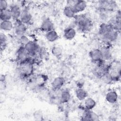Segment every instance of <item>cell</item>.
Here are the masks:
<instances>
[{
  "instance_id": "1",
  "label": "cell",
  "mask_w": 121,
  "mask_h": 121,
  "mask_svg": "<svg viewBox=\"0 0 121 121\" xmlns=\"http://www.w3.org/2000/svg\"><path fill=\"white\" fill-rule=\"evenodd\" d=\"M73 23L79 31L84 33L90 31L93 26L92 20L85 14H76L73 18Z\"/></svg>"
},
{
  "instance_id": "2",
  "label": "cell",
  "mask_w": 121,
  "mask_h": 121,
  "mask_svg": "<svg viewBox=\"0 0 121 121\" xmlns=\"http://www.w3.org/2000/svg\"><path fill=\"white\" fill-rule=\"evenodd\" d=\"M17 70L19 76L21 78H27L32 76L34 72V66L32 58L19 63Z\"/></svg>"
},
{
  "instance_id": "3",
  "label": "cell",
  "mask_w": 121,
  "mask_h": 121,
  "mask_svg": "<svg viewBox=\"0 0 121 121\" xmlns=\"http://www.w3.org/2000/svg\"><path fill=\"white\" fill-rule=\"evenodd\" d=\"M24 48L31 57L37 55L40 49V46L34 40H31L24 46Z\"/></svg>"
},
{
  "instance_id": "4",
  "label": "cell",
  "mask_w": 121,
  "mask_h": 121,
  "mask_svg": "<svg viewBox=\"0 0 121 121\" xmlns=\"http://www.w3.org/2000/svg\"><path fill=\"white\" fill-rule=\"evenodd\" d=\"M117 3L113 0H100L98 1V9H104L111 13L117 8Z\"/></svg>"
},
{
  "instance_id": "5",
  "label": "cell",
  "mask_w": 121,
  "mask_h": 121,
  "mask_svg": "<svg viewBox=\"0 0 121 121\" xmlns=\"http://www.w3.org/2000/svg\"><path fill=\"white\" fill-rule=\"evenodd\" d=\"M13 29L15 34L18 37L26 35L27 30V25L23 23L19 19L14 21Z\"/></svg>"
},
{
  "instance_id": "6",
  "label": "cell",
  "mask_w": 121,
  "mask_h": 121,
  "mask_svg": "<svg viewBox=\"0 0 121 121\" xmlns=\"http://www.w3.org/2000/svg\"><path fill=\"white\" fill-rule=\"evenodd\" d=\"M12 19L14 21L19 20L21 14L22 9L19 4L17 3H12L9 6Z\"/></svg>"
},
{
  "instance_id": "7",
  "label": "cell",
  "mask_w": 121,
  "mask_h": 121,
  "mask_svg": "<svg viewBox=\"0 0 121 121\" xmlns=\"http://www.w3.org/2000/svg\"><path fill=\"white\" fill-rule=\"evenodd\" d=\"M119 33L120 32L115 30L111 29L101 39L104 42L105 44L110 43H111L115 42L118 38Z\"/></svg>"
},
{
  "instance_id": "8",
  "label": "cell",
  "mask_w": 121,
  "mask_h": 121,
  "mask_svg": "<svg viewBox=\"0 0 121 121\" xmlns=\"http://www.w3.org/2000/svg\"><path fill=\"white\" fill-rule=\"evenodd\" d=\"M40 30L43 32L47 33L54 29V26L52 21L48 17L43 19L40 26Z\"/></svg>"
},
{
  "instance_id": "9",
  "label": "cell",
  "mask_w": 121,
  "mask_h": 121,
  "mask_svg": "<svg viewBox=\"0 0 121 121\" xmlns=\"http://www.w3.org/2000/svg\"><path fill=\"white\" fill-rule=\"evenodd\" d=\"M81 118L82 121H96L99 120V117L96 113L93 112L92 110H89L85 109Z\"/></svg>"
},
{
  "instance_id": "10",
  "label": "cell",
  "mask_w": 121,
  "mask_h": 121,
  "mask_svg": "<svg viewBox=\"0 0 121 121\" xmlns=\"http://www.w3.org/2000/svg\"><path fill=\"white\" fill-rule=\"evenodd\" d=\"M31 57L23 46H20L17 51V59L19 63L30 59Z\"/></svg>"
},
{
  "instance_id": "11",
  "label": "cell",
  "mask_w": 121,
  "mask_h": 121,
  "mask_svg": "<svg viewBox=\"0 0 121 121\" xmlns=\"http://www.w3.org/2000/svg\"><path fill=\"white\" fill-rule=\"evenodd\" d=\"M65 82V78L62 76L55 77L51 82V87L52 90H56L61 89L64 85Z\"/></svg>"
},
{
  "instance_id": "12",
  "label": "cell",
  "mask_w": 121,
  "mask_h": 121,
  "mask_svg": "<svg viewBox=\"0 0 121 121\" xmlns=\"http://www.w3.org/2000/svg\"><path fill=\"white\" fill-rule=\"evenodd\" d=\"M33 17L28 9L26 8L22 9L19 20L24 24L28 25L30 24L32 20Z\"/></svg>"
},
{
  "instance_id": "13",
  "label": "cell",
  "mask_w": 121,
  "mask_h": 121,
  "mask_svg": "<svg viewBox=\"0 0 121 121\" xmlns=\"http://www.w3.org/2000/svg\"><path fill=\"white\" fill-rule=\"evenodd\" d=\"M87 6V2L86 1L76 0L72 8L76 14H78L86 10Z\"/></svg>"
},
{
  "instance_id": "14",
  "label": "cell",
  "mask_w": 121,
  "mask_h": 121,
  "mask_svg": "<svg viewBox=\"0 0 121 121\" xmlns=\"http://www.w3.org/2000/svg\"><path fill=\"white\" fill-rule=\"evenodd\" d=\"M77 31L73 26H68L64 29L63 33L64 38L67 40H72L76 36Z\"/></svg>"
},
{
  "instance_id": "15",
  "label": "cell",
  "mask_w": 121,
  "mask_h": 121,
  "mask_svg": "<svg viewBox=\"0 0 121 121\" xmlns=\"http://www.w3.org/2000/svg\"><path fill=\"white\" fill-rule=\"evenodd\" d=\"M89 56L91 60L95 63L102 60L100 50L98 48H94L91 50L89 52Z\"/></svg>"
},
{
  "instance_id": "16",
  "label": "cell",
  "mask_w": 121,
  "mask_h": 121,
  "mask_svg": "<svg viewBox=\"0 0 121 121\" xmlns=\"http://www.w3.org/2000/svg\"><path fill=\"white\" fill-rule=\"evenodd\" d=\"M99 49L101 52L102 60L105 61L110 60L112 57V54L109 46L105 44L102 45Z\"/></svg>"
},
{
  "instance_id": "17",
  "label": "cell",
  "mask_w": 121,
  "mask_h": 121,
  "mask_svg": "<svg viewBox=\"0 0 121 121\" xmlns=\"http://www.w3.org/2000/svg\"><path fill=\"white\" fill-rule=\"evenodd\" d=\"M71 94L68 89L61 90L59 97V103L65 104L68 103L70 100Z\"/></svg>"
},
{
  "instance_id": "18",
  "label": "cell",
  "mask_w": 121,
  "mask_h": 121,
  "mask_svg": "<svg viewBox=\"0 0 121 121\" xmlns=\"http://www.w3.org/2000/svg\"><path fill=\"white\" fill-rule=\"evenodd\" d=\"M118 99V93L115 90L108 91L105 95L106 101L110 104H115Z\"/></svg>"
},
{
  "instance_id": "19",
  "label": "cell",
  "mask_w": 121,
  "mask_h": 121,
  "mask_svg": "<svg viewBox=\"0 0 121 121\" xmlns=\"http://www.w3.org/2000/svg\"><path fill=\"white\" fill-rule=\"evenodd\" d=\"M112 29L107 23H102L99 27L98 34L100 38L102 39L108 32Z\"/></svg>"
},
{
  "instance_id": "20",
  "label": "cell",
  "mask_w": 121,
  "mask_h": 121,
  "mask_svg": "<svg viewBox=\"0 0 121 121\" xmlns=\"http://www.w3.org/2000/svg\"><path fill=\"white\" fill-rule=\"evenodd\" d=\"M45 36L47 41L50 43L55 42L59 38L58 33L54 29L46 33Z\"/></svg>"
},
{
  "instance_id": "21",
  "label": "cell",
  "mask_w": 121,
  "mask_h": 121,
  "mask_svg": "<svg viewBox=\"0 0 121 121\" xmlns=\"http://www.w3.org/2000/svg\"><path fill=\"white\" fill-rule=\"evenodd\" d=\"M96 104L95 100L91 97H87L84 100L83 106L85 109L92 110L95 107Z\"/></svg>"
},
{
  "instance_id": "22",
  "label": "cell",
  "mask_w": 121,
  "mask_h": 121,
  "mask_svg": "<svg viewBox=\"0 0 121 121\" xmlns=\"http://www.w3.org/2000/svg\"><path fill=\"white\" fill-rule=\"evenodd\" d=\"M1 30L4 32H9L13 29L14 23L11 20L1 21L0 24Z\"/></svg>"
},
{
  "instance_id": "23",
  "label": "cell",
  "mask_w": 121,
  "mask_h": 121,
  "mask_svg": "<svg viewBox=\"0 0 121 121\" xmlns=\"http://www.w3.org/2000/svg\"><path fill=\"white\" fill-rule=\"evenodd\" d=\"M75 96L78 100L82 101L88 97V93L83 87L77 88L75 90Z\"/></svg>"
},
{
  "instance_id": "24",
  "label": "cell",
  "mask_w": 121,
  "mask_h": 121,
  "mask_svg": "<svg viewBox=\"0 0 121 121\" xmlns=\"http://www.w3.org/2000/svg\"><path fill=\"white\" fill-rule=\"evenodd\" d=\"M63 15L69 18H74L76 15L72 7L66 5L63 9Z\"/></svg>"
},
{
  "instance_id": "25",
  "label": "cell",
  "mask_w": 121,
  "mask_h": 121,
  "mask_svg": "<svg viewBox=\"0 0 121 121\" xmlns=\"http://www.w3.org/2000/svg\"><path fill=\"white\" fill-rule=\"evenodd\" d=\"M98 10L99 18L102 21V23H106L110 18V14L111 13L104 9H98Z\"/></svg>"
},
{
  "instance_id": "26",
  "label": "cell",
  "mask_w": 121,
  "mask_h": 121,
  "mask_svg": "<svg viewBox=\"0 0 121 121\" xmlns=\"http://www.w3.org/2000/svg\"><path fill=\"white\" fill-rule=\"evenodd\" d=\"M0 19L1 21L11 20L12 17L9 9L0 11Z\"/></svg>"
},
{
  "instance_id": "27",
  "label": "cell",
  "mask_w": 121,
  "mask_h": 121,
  "mask_svg": "<svg viewBox=\"0 0 121 121\" xmlns=\"http://www.w3.org/2000/svg\"><path fill=\"white\" fill-rule=\"evenodd\" d=\"M8 38L6 35L2 32L0 33V49L1 52L2 50H4L7 45Z\"/></svg>"
},
{
  "instance_id": "28",
  "label": "cell",
  "mask_w": 121,
  "mask_h": 121,
  "mask_svg": "<svg viewBox=\"0 0 121 121\" xmlns=\"http://www.w3.org/2000/svg\"><path fill=\"white\" fill-rule=\"evenodd\" d=\"M51 53L54 57H59L62 53V49L58 45H54L51 48Z\"/></svg>"
},
{
  "instance_id": "29",
  "label": "cell",
  "mask_w": 121,
  "mask_h": 121,
  "mask_svg": "<svg viewBox=\"0 0 121 121\" xmlns=\"http://www.w3.org/2000/svg\"><path fill=\"white\" fill-rule=\"evenodd\" d=\"M30 40V39L26 36V35L18 37V42L20 44V46H24L29 42Z\"/></svg>"
},
{
  "instance_id": "30",
  "label": "cell",
  "mask_w": 121,
  "mask_h": 121,
  "mask_svg": "<svg viewBox=\"0 0 121 121\" xmlns=\"http://www.w3.org/2000/svg\"><path fill=\"white\" fill-rule=\"evenodd\" d=\"M9 9V3L5 0H0V11Z\"/></svg>"
},
{
  "instance_id": "31",
  "label": "cell",
  "mask_w": 121,
  "mask_h": 121,
  "mask_svg": "<svg viewBox=\"0 0 121 121\" xmlns=\"http://www.w3.org/2000/svg\"><path fill=\"white\" fill-rule=\"evenodd\" d=\"M43 117L42 112L40 110H37L35 112H34V118L36 120H42V118Z\"/></svg>"
},
{
  "instance_id": "32",
  "label": "cell",
  "mask_w": 121,
  "mask_h": 121,
  "mask_svg": "<svg viewBox=\"0 0 121 121\" xmlns=\"http://www.w3.org/2000/svg\"><path fill=\"white\" fill-rule=\"evenodd\" d=\"M77 88H82L84 85V81L81 79L78 80L76 83Z\"/></svg>"
},
{
  "instance_id": "33",
  "label": "cell",
  "mask_w": 121,
  "mask_h": 121,
  "mask_svg": "<svg viewBox=\"0 0 121 121\" xmlns=\"http://www.w3.org/2000/svg\"><path fill=\"white\" fill-rule=\"evenodd\" d=\"M76 0H69L66 1V5L72 7L75 3Z\"/></svg>"
},
{
  "instance_id": "34",
  "label": "cell",
  "mask_w": 121,
  "mask_h": 121,
  "mask_svg": "<svg viewBox=\"0 0 121 121\" xmlns=\"http://www.w3.org/2000/svg\"><path fill=\"white\" fill-rule=\"evenodd\" d=\"M6 80V77L5 75L4 74H1L0 77V83H2L3 82L5 83Z\"/></svg>"
}]
</instances>
